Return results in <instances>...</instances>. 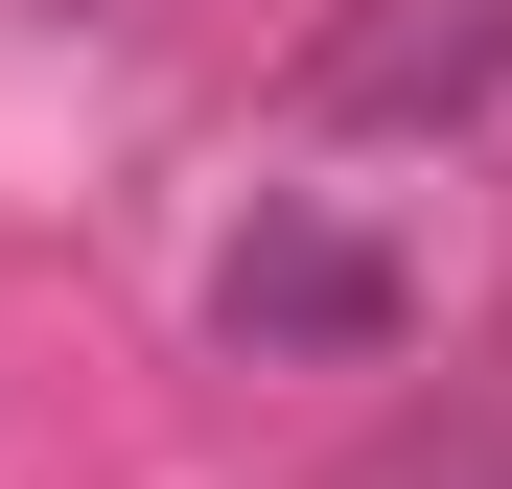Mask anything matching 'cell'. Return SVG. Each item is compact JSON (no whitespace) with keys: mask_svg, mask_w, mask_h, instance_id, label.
<instances>
[{"mask_svg":"<svg viewBox=\"0 0 512 489\" xmlns=\"http://www.w3.org/2000/svg\"><path fill=\"white\" fill-rule=\"evenodd\" d=\"M210 326H233V350H326V373H373L396 326H419V280L373 257L350 210H256V233H233V280H210Z\"/></svg>","mask_w":512,"mask_h":489,"instance_id":"1","label":"cell"},{"mask_svg":"<svg viewBox=\"0 0 512 489\" xmlns=\"http://www.w3.org/2000/svg\"><path fill=\"white\" fill-rule=\"evenodd\" d=\"M489 94H512V0H350V24L303 47V117H350V140L489 117Z\"/></svg>","mask_w":512,"mask_h":489,"instance_id":"2","label":"cell"}]
</instances>
